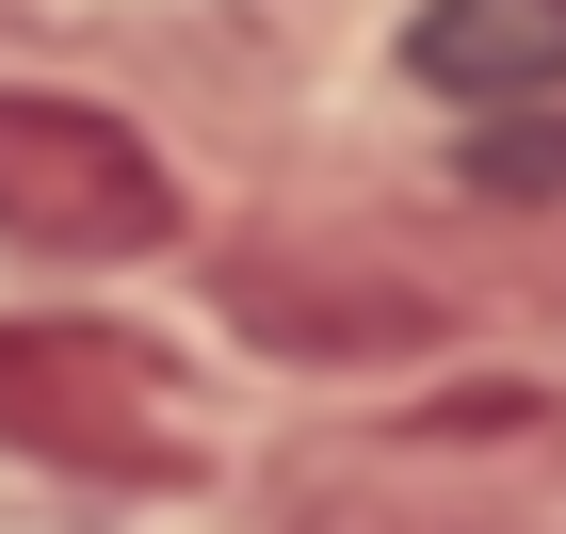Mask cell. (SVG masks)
<instances>
[{
	"label": "cell",
	"instance_id": "obj_2",
	"mask_svg": "<svg viewBox=\"0 0 566 534\" xmlns=\"http://www.w3.org/2000/svg\"><path fill=\"white\" fill-rule=\"evenodd\" d=\"M0 243H33V260H163L178 243V178L97 97L0 82Z\"/></svg>",
	"mask_w": 566,
	"mask_h": 534
},
{
	"label": "cell",
	"instance_id": "obj_4",
	"mask_svg": "<svg viewBox=\"0 0 566 534\" xmlns=\"http://www.w3.org/2000/svg\"><path fill=\"white\" fill-rule=\"evenodd\" d=\"M405 82L470 97V114L566 97V0H421V17H405Z\"/></svg>",
	"mask_w": 566,
	"mask_h": 534
},
{
	"label": "cell",
	"instance_id": "obj_5",
	"mask_svg": "<svg viewBox=\"0 0 566 534\" xmlns=\"http://www.w3.org/2000/svg\"><path fill=\"white\" fill-rule=\"evenodd\" d=\"M470 195H566V114L502 97V130H470Z\"/></svg>",
	"mask_w": 566,
	"mask_h": 534
},
{
	"label": "cell",
	"instance_id": "obj_1",
	"mask_svg": "<svg viewBox=\"0 0 566 534\" xmlns=\"http://www.w3.org/2000/svg\"><path fill=\"white\" fill-rule=\"evenodd\" d=\"M0 438L82 486H195L163 341H130V324H0Z\"/></svg>",
	"mask_w": 566,
	"mask_h": 534
},
{
	"label": "cell",
	"instance_id": "obj_3",
	"mask_svg": "<svg viewBox=\"0 0 566 534\" xmlns=\"http://www.w3.org/2000/svg\"><path fill=\"white\" fill-rule=\"evenodd\" d=\"M211 292H227V324H243L260 356H292V373L421 356V341H437V292L389 275V260H356L340 227H243V243L211 260Z\"/></svg>",
	"mask_w": 566,
	"mask_h": 534
}]
</instances>
